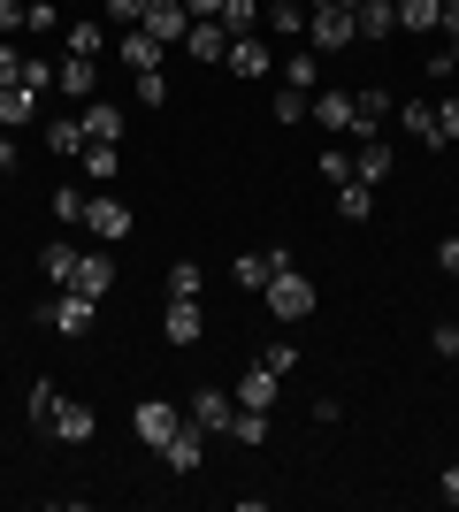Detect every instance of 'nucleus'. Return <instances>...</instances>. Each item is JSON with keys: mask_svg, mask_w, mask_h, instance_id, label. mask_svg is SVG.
Instances as JSON below:
<instances>
[{"mask_svg": "<svg viewBox=\"0 0 459 512\" xmlns=\"http://www.w3.org/2000/svg\"><path fill=\"white\" fill-rule=\"evenodd\" d=\"M261 306H268V314H276V321H306V314H314V283H306L299 268H291V260H284V268L268 276Z\"/></svg>", "mask_w": 459, "mask_h": 512, "instance_id": "obj_1", "label": "nucleus"}, {"mask_svg": "<svg viewBox=\"0 0 459 512\" xmlns=\"http://www.w3.org/2000/svg\"><path fill=\"white\" fill-rule=\"evenodd\" d=\"M92 314H100V299H85V291H54V306H39V321L54 337H69V344L92 329Z\"/></svg>", "mask_w": 459, "mask_h": 512, "instance_id": "obj_2", "label": "nucleus"}, {"mask_svg": "<svg viewBox=\"0 0 459 512\" xmlns=\"http://www.w3.org/2000/svg\"><path fill=\"white\" fill-rule=\"evenodd\" d=\"M306 39H314V54H345L360 31H352V8H337V0H322L314 16H306Z\"/></svg>", "mask_w": 459, "mask_h": 512, "instance_id": "obj_3", "label": "nucleus"}, {"mask_svg": "<svg viewBox=\"0 0 459 512\" xmlns=\"http://www.w3.org/2000/svg\"><path fill=\"white\" fill-rule=\"evenodd\" d=\"M138 31H146V39H161V46H184V31H192V8H184V0H146Z\"/></svg>", "mask_w": 459, "mask_h": 512, "instance_id": "obj_4", "label": "nucleus"}, {"mask_svg": "<svg viewBox=\"0 0 459 512\" xmlns=\"http://www.w3.org/2000/svg\"><path fill=\"white\" fill-rule=\"evenodd\" d=\"M92 406L85 398H54V413H46V436H54V444H92Z\"/></svg>", "mask_w": 459, "mask_h": 512, "instance_id": "obj_5", "label": "nucleus"}, {"mask_svg": "<svg viewBox=\"0 0 459 512\" xmlns=\"http://www.w3.org/2000/svg\"><path fill=\"white\" fill-rule=\"evenodd\" d=\"M398 115V100L383 85H368V92H352V138H383V123Z\"/></svg>", "mask_w": 459, "mask_h": 512, "instance_id": "obj_6", "label": "nucleus"}, {"mask_svg": "<svg viewBox=\"0 0 459 512\" xmlns=\"http://www.w3.org/2000/svg\"><path fill=\"white\" fill-rule=\"evenodd\" d=\"M131 222H138V214L123 207V199H108V192H100V199H85V230L100 237V245H115V237H131Z\"/></svg>", "mask_w": 459, "mask_h": 512, "instance_id": "obj_7", "label": "nucleus"}, {"mask_svg": "<svg viewBox=\"0 0 459 512\" xmlns=\"http://www.w3.org/2000/svg\"><path fill=\"white\" fill-rule=\"evenodd\" d=\"M161 459H169V474H199V459H207V428L184 413V428H176L169 444H161Z\"/></svg>", "mask_w": 459, "mask_h": 512, "instance_id": "obj_8", "label": "nucleus"}, {"mask_svg": "<svg viewBox=\"0 0 459 512\" xmlns=\"http://www.w3.org/2000/svg\"><path fill=\"white\" fill-rule=\"evenodd\" d=\"M131 428H138V444H146V451H161V444L176 436V428H184V413H176V406H161V398H146V406L131 413Z\"/></svg>", "mask_w": 459, "mask_h": 512, "instance_id": "obj_9", "label": "nucleus"}, {"mask_svg": "<svg viewBox=\"0 0 459 512\" xmlns=\"http://www.w3.org/2000/svg\"><path fill=\"white\" fill-rule=\"evenodd\" d=\"M398 130H406V138H414L421 153H444V138H437V107L429 100H398V115H391Z\"/></svg>", "mask_w": 459, "mask_h": 512, "instance_id": "obj_10", "label": "nucleus"}, {"mask_svg": "<svg viewBox=\"0 0 459 512\" xmlns=\"http://www.w3.org/2000/svg\"><path fill=\"white\" fill-rule=\"evenodd\" d=\"M192 421L207 428V436H230V421H238V398H230V390H192Z\"/></svg>", "mask_w": 459, "mask_h": 512, "instance_id": "obj_11", "label": "nucleus"}, {"mask_svg": "<svg viewBox=\"0 0 459 512\" xmlns=\"http://www.w3.org/2000/svg\"><path fill=\"white\" fill-rule=\"evenodd\" d=\"M161 329H169V344H176V352H192V344L207 337V314H199V299H169Z\"/></svg>", "mask_w": 459, "mask_h": 512, "instance_id": "obj_12", "label": "nucleus"}, {"mask_svg": "<svg viewBox=\"0 0 459 512\" xmlns=\"http://www.w3.org/2000/svg\"><path fill=\"white\" fill-rule=\"evenodd\" d=\"M222 62H230V77H268V69H276V54H268V46L253 39V31H238V39H230V54H222Z\"/></svg>", "mask_w": 459, "mask_h": 512, "instance_id": "obj_13", "label": "nucleus"}, {"mask_svg": "<svg viewBox=\"0 0 459 512\" xmlns=\"http://www.w3.org/2000/svg\"><path fill=\"white\" fill-rule=\"evenodd\" d=\"M284 245H261V253H238V268H230V276L245 283V291H268V276H276V268H284Z\"/></svg>", "mask_w": 459, "mask_h": 512, "instance_id": "obj_14", "label": "nucleus"}, {"mask_svg": "<svg viewBox=\"0 0 459 512\" xmlns=\"http://www.w3.org/2000/svg\"><path fill=\"white\" fill-rule=\"evenodd\" d=\"M391 169H398V146H391V138H360V161H352V176H360V184H383Z\"/></svg>", "mask_w": 459, "mask_h": 512, "instance_id": "obj_15", "label": "nucleus"}, {"mask_svg": "<svg viewBox=\"0 0 459 512\" xmlns=\"http://www.w3.org/2000/svg\"><path fill=\"white\" fill-rule=\"evenodd\" d=\"M161 54H169V46L146 39V31H115V62H131V77L138 69H161Z\"/></svg>", "mask_w": 459, "mask_h": 512, "instance_id": "obj_16", "label": "nucleus"}, {"mask_svg": "<svg viewBox=\"0 0 459 512\" xmlns=\"http://www.w3.org/2000/svg\"><path fill=\"white\" fill-rule=\"evenodd\" d=\"M77 123H85V138L115 146V138H123V107H115V100H85V107H77Z\"/></svg>", "mask_w": 459, "mask_h": 512, "instance_id": "obj_17", "label": "nucleus"}, {"mask_svg": "<svg viewBox=\"0 0 459 512\" xmlns=\"http://www.w3.org/2000/svg\"><path fill=\"white\" fill-rule=\"evenodd\" d=\"M276 390H284V375H268V367H245L238 375V390H230V398H238V406H276Z\"/></svg>", "mask_w": 459, "mask_h": 512, "instance_id": "obj_18", "label": "nucleus"}, {"mask_svg": "<svg viewBox=\"0 0 459 512\" xmlns=\"http://www.w3.org/2000/svg\"><path fill=\"white\" fill-rule=\"evenodd\" d=\"M306 16H314L306 0H268V8H261V23L276 31V39H306Z\"/></svg>", "mask_w": 459, "mask_h": 512, "instance_id": "obj_19", "label": "nucleus"}, {"mask_svg": "<svg viewBox=\"0 0 459 512\" xmlns=\"http://www.w3.org/2000/svg\"><path fill=\"white\" fill-rule=\"evenodd\" d=\"M54 85H62L69 100H92V85H100V62H85V54H62V69H54Z\"/></svg>", "mask_w": 459, "mask_h": 512, "instance_id": "obj_20", "label": "nucleus"}, {"mask_svg": "<svg viewBox=\"0 0 459 512\" xmlns=\"http://www.w3.org/2000/svg\"><path fill=\"white\" fill-rule=\"evenodd\" d=\"M352 31H360V39H391L398 8H391V0H360V8H352Z\"/></svg>", "mask_w": 459, "mask_h": 512, "instance_id": "obj_21", "label": "nucleus"}, {"mask_svg": "<svg viewBox=\"0 0 459 512\" xmlns=\"http://www.w3.org/2000/svg\"><path fill=\"white\" fill-rule=\"evenodd\" d=\"M108 283H115V260H108V253H85V260H77V283H69V291H85V299H108Z\"/></svg>", "mask_w": 459, "mask_h": 512, "instance_id": "obj_22", "label": "nucleus"}, {"mask_svg": "<svg viewBox=\"0 0 459 512\" xmlns=\"http://www.w3.org/2000/svg\"><path fill=\"white\" fill-rule=\"evenodd\" d=\"M391 8H398V31H414V39L444 23V0H391Z\"/></svg>", "mask_w": 459, "mask_h": 512, "instance_id": "obj_23", "label": "nucleus"}, {"mask_svg": "<svg viewBox=\"0 0 459 512\" xmlns=\"http://www.w3.org/2000/svg\"><path fill=\"white\" fill-rule=\"evenodd\" d=\"M184 46H192L199 62H222V54H230V31H222V23L207 16V23H192V31H184Z\"/></svg>", "mask_w": 459, "mask_h": 512, "instance_id": "obj_24", "label": "nucleus"}, {"mask_svg": "<svg viewBox=\"0 0 459 512\" xmlns=\"http://www.w3.org/2000/svg\"><path fill=\"white\" fill-rule=\"evenodd\" d=\"M85 146H92V138H85V123H77V115H62V123H46V153H62V161H77Z\"/></svg>", "mask_w": 459, "mask_h": 512, "instance_id": "obj_25", "label": "nucleus"}, {"mask_svg": "<svg viewBox=\"0 0 459 512\" xmlns=\"http://www.w3.org/2000/svg\"><path fill=\"white\" fill-rule=\"evenodd\" d=\"M306 123H322V130H352V92H314V115Z\"/></svg>", "mask_w": 459, "mask_h": 512, "instance_id": "obj_26", "label": "nucleus"}, {"mask_svg": "<svg viewBox=\"0 0 459 512\" xmlns=\"http://www.w3.org/2000/svg\"><path fill=\"white\" fill-rule=\"evenodd\" d=\"M46 283H54V291H69V283H77V260H85V253H77V245H46Z\"/></svg>", "mask_w": 459, "mask_h": 512, "instance_id": "obj_27", "label": "nucleus"}, {"mask_svg": "<svg viewBox=\"0 0 459 512\" xmlns=\"http://www.w3.org/2000/svg\"><path fill=\"white\" fill-rule=\"evenodd\" d=\"M77 161H85V176H92V184H115V176H123V153H115V146H100V138H92V146L77 153Z\"/></svg>", "mask_w": 459, "mask_h": 512, "instance_id": "obj_28", "label": "nucleus"}, {"mask_svg": "<svg viewBox=\"0 0 459 512\" xmlns=\"http://www.w3.org/2000/svg\"><path fill=\"white\" fill-rule=\"evenodd\" d=\"M284 85H291V92H322V62L291 46V54H284Z\"/></svg>", "mask_w": 459, "mask_h": 512, "instance_id": "obj_29", "label": "nucleus"}, {"mask_svg": "<svg viewBox=\"0 0 459 512\" xmlns=\"http://www.w3.org/2000/svg\"><path fill=\"white\" fill-rule=\"evenodd\" d=\"M69 54H85V62H100V54H108V23H69Z\"/></svg>", "mask_w": 459, "mask_h": 512, "instance_id": "obj_30", "label": "nucleus"}, {"mask_svg": "<svg viewBox=\"0 0 459 512\" xmlns=\"http://www.w3.org/2000/svg\"><path fill=\"white\" fill-rule=\"evenodd\" d=\"M31 115H39V92H31V85H8V92H0V123H8V130L31 123Z\"/></svg>", "mask_w": 459, "mask_h": 512, "instance_id": "obj_31", "label": "nucleus"}, {"mask_svg": "<svg viewBox=\"0 0 459 512\" xmlns=\"http://www.w3.org/2000/svg\"><path fill=\"white\" fill-rule=\"evenodd\" d=\"M337 214H345V222H368V214H375V192L360 184V176H352V184H337Z\"/></svg>", "mask_w": 459, "mask_h": 512, "instance_id": "obj_32", "label": "nucleus"}, {"mask_svg": "<svg viewBox=\"0 0 459 512\" xmlns=\"http://www.w3.org/2000/svg\"><path fill=\"white\" fill-rule=\"evenodd\" d=\"M199 291H207V268H199V260H176L169 268V299H199Z\"/></svg>", "mask_w": 459, "mask_h": 512, "instance_id": "obj_33", "label": "nucleus"}, {"mask_svg": "<svg viewBox=\"0 0 459 512\" xmlns=\"http://www.w3.org/2000/svg\"><path fill=\"white\" fill-rule=\"evenodd\" d=\"M268 428H276V421H268L261 406H238V421H230V436H238V444H268Z\"/></svg>", "mask_w": 459, "mask_h": 512, "instance_id": "obj_34", "label": "nucleus"}, {"mask_svg": "<svg viewBox=\"0 0 459 512\" xmlns=\"http://www.w3.org/2000/svg\"><path fill=\"white\" fill-rule=\"evenodd\" d=\"M222 31H230V39H238V31H253V23H261V0H222Z\"/></svg>", "mask_w": 459, "mask_h": 512, "instance_id": "obj_35", "label": "nucleus"}, {"mask_svg": "<svg viewBox=\"0 0 459 512\" xmlns=\"http://www.w3.org/2000/svg\"><path fill=\"white\" fill-rule=\"evenodd\" d=\"M54 222L85 230V192H77V184H62V192H54Z\"/></svg>", "mask_w": 459, "mask_h": 512, "instance_id": "obj_36", "label": "nucleus"}, {"mask_svg": "<svg viewBox=\"0 0 459 512\" xmlns=\"http://www.w3.org/2000/svg\"><path fill=\"white\" fill-rule=\"evenodd\" d=\"M306 115H314V92H276V123H306Z\"/></svg>", "mask_w": 459, "mask_h": 512, "instance_id": "obj_37", "label": "nucleus"}, {"mask_svg": "<svg viewBox=\"0 0 459 512\" xmlns=\"http://www.w3.org/2000/svg\"><path fill=\"white\" fill-rule=\"evenodd\" d=\"M23 31H62V0H31V16H23Z\"/></svg>", "mask_w": 459, "mask_h": 512, "instance_id": "obj_38", "label": "nucleus"}, {"mask_svg": "<svg viewBox=\"0 0 459 512\" xmlns=\"http://www.w3.org/2000/svg\"><path fill=\"white\" fill-rule=\"evenodd\" d=\"M138 107H169V77L161 69H138Z\"/></svg>", "mask_w": 459, "mask_h": 512, "instance_id": "obj_39", "label": "nucleus"}, {"mask_svg": "<svg viewBox=\"0 0 459 512\" xmlns=\"http://www.w3.org/2000/svg\"><path fill=\"white\" fill-rule=\"evenodd\" d=\"M261 367H268V375H284V383H291V367H299V344H268V352H261Z\"/></svg>", "mask_w": 459, "mask_h": 512, "instance_id": "obj_40", "label": "nucleus"}, {"mask_svg": "<svg viewBox=\"0 0 459 512\" xmlns=\"http://www.w3.org/2000/svg\"><path fill=\"white\" fill-rule=\"evenodd\" d=\"M437 138H444V146H459V92H452V100H437Z\"/></svg>", "mask_w": 459, "mask_h": 512, "instance_id": "obj_41", "label": "nucleus"}, {"mask_svg": "<svg viewBox=\"0 0 459 512\" xmlns=\"http://www.w3.org/2000/svg\"><path fill=\"white\" fill-rule=\"evenodd\" d=\"M429 352H444V360H459V321H437V329H429Z\"/></svg>", "mask_w": 459, "mask_h": 512, "instance_id": "obj_42", "label": "nucleus"}, {"mask_svg": "<svg viewBox=\"0 0 459 512\" xmlns=\"http://www.w3.org/2000/svg\"><path fill=\"white\" fill-rule=\"evenodd\" d=\"M54 69H62V62H23V77H16V85H31V92H46V85H54Z\"/></svg>", "mask_w": 459, "mask_h": 512, "instance_id": "obj_43", "label": "nucleus"}, {"mask_svg": "<svg viewBox=\"0 0 459 512\" xmlns=\"http://www.w3.org/2000/svg\"><path fill=\"white\" fill-rule=\"evenodd\" d=\"M54 398H62L54 383H31V421H39V428H46V413H54Z\"/></svg>", "mask_w": 459, "mask_h": 512, "instance_id": "obj_44", "label": "nucleus"}, {"mask_svg": "<svg viewBox=\"0 0 459 512\" xmlns=\"http://www.w3.org/2000/svg\"><path fill=\"white\" fill-rule=\"evenodd\" d=\"M16 77H23V54H16V46H8V39H0V92L16 85Z\"/></svg>", "mask_w": 459, "mask_h": 512, "instance_id": "obj_45", "label": "nucleus"}, {"mask_svg": "<svg viewBox=\"0 0 459 512\" xmlns=\"http://www.w3.org/2000/svg\"><path fill=\"white\" fill-rule=\"evenodd\" d=\"M322 176H329V184H352V161H345L337 146H329V153H322Z\"/></svg>", "mask_w": 459, "mask_h": 512, "instance_id": "obj_46", "label": "nucleus"}, {"mask_svg": "<svg viewBox=\"0 0 459 512\" xmlns=\"http://www.w3.org/2000/svg\"><path fill=\"white\" fill-rule=\"evenodd\" d=\"M437 31H444V54L459 62V8H452V0H444V23H437Z\"/></svg>", "mask_w": 459, "mask_h": 512, "instance_id": "obj_47", "label": "nucleus"}, {"mask_svg": "<svg viewBox=\"0 0 459 512\" xmlns=\"http://www.w3.org/2000/svg\"><path fill=\"white\" fill-rule=\"evenodd\" d=\"M23 16H31V0H0V31H23Z\"/></svg>", "mask_w": 459, "mask_h": 512, "instance_id": "obj_48", "label": "nucleus"}, {"mask_svg": "<svg viewBox=\"0 0 459 512\" xmlns=\"http://www.w3.org/2000/svg\"><path fill=\"white\" fill-rule=\"evenodd\" d=\"M437 268H444V276L459 283V237H444V245H437Z\"/></svg>", "mask_w": 459, "mask_h": 512, "instance_id": "obj_49", "label": "nucleus"}, {"mask_svg": "<svg viewBox=\"0 0 459 512\" xmlns=\"http://www.w3.org/2000/svg\"><path fill=\"white\" fill-rule=\"evenodd\" d=\"M437 497H444V505H459V459H452V467L437 474Z\"/></svg>", "mask_w": 459, "mask_h": 512, "instance_id": "obj_50", "label": "nucleus"}, {"mask_svg": "<svg viewBox=\"0 0 459 512\" xmlns=\"http://www.w3.org/2000/svg\"><path fill=\"white\" fill-rule=\"evenodd\" d=\"M16 161H23V153H16V138L0 130V176H16Z\"/></svg>", "mask_w": 459, "mask_h": 512, "instance_id": "obj_51", "label": "nucleus"}, {"mask_svg": "<svg viewBox=\"0 0 459 512\" xmlns=\"http://www.w3.org/2000/svg\"><path fill=\"white\" fill-rule=\"evenodd\" d=\"M192 8V23H207V16H222V0H184Z\"/></svg>", "mask_w": 459, "mask_h": 512, "instance_id": "obj_52", "label": "nucleus"}, {"mask_svg": "<svg viewBox=\"0 0 459 512\" xmlns=\"http://www.w3.org/2000/svg\"><path fill=\"white\" fill-rule=\"evenodd\" d=\"M0 344H8V321H0Z\"/></svg>", "mask_w": 459, "mask_h": 512, "instance_id": "obj_53", "label": "nucleus"}, {"mask_svg": "<svg viewBox=\"0 0 459 512\" xmlns=\"http://www.w3.org/2000/svg\"><path fill=\"white\" fill-rule=\"evenodd\" d=\"M306 8H322V0H306Z\"/></svg>", "mask_w": 459, "mask_h": 512, "instance_id": "obj_54", "label": "nucleus"}, {"mask_svg": "<svg viewBox=\"0 0 459 512\" xmlns=\"http://www.w3.org/2000/svg\"><path fill=\"white\" fill-rule=\"evenodd\" d=\"M452 8H459V0H452Z\"/></svg>", "mask_w": 459, "mask_h": 512, "instance_id": "obj_55", "label": "nucleus"}]
</instances>
